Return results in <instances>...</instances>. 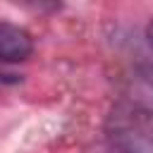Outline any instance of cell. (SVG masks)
<instances>
[{
	"mask_svg": "<svg viewBox=\"0 0 153 153\" xmlns=\"http://www.w3.org/2000/svg\"><path fill=\"white\" fill-rule=\"evenodd\" d=\"M33 53L31 33L12 22H0V60L2 62H24Z\"/></svg>",
	"mask_w": 153,
	"mask_h": 153,
	"instance_id": "6da1fadb",
	"label": "cell"
},
{
	"mask_svg": "<svg viewBox=\"0 0 153 153\" xmlns=\"http://www.w3.org/2000/svg\"><path fill=\"white\" fill-rule=\"evenodd\" d=\"M124 96L134 110L153 117V65L136 67L124 81Z\"/></svg>",
	"mask_w": 153,
	"mask_h": 153,
	"instance_id": "7a4b0ae2",
	"label": "cell"
},
{
	"mask_svg": "<svg viewBox=\"0 0 153 153\" xmlns=\"http://www.w3.org/2000/svg\"><path fill=\"white\" fill-rule=\"evenodd\" d=\"M110 141L117 153H153V129L143 124H120Z\"/></svg>",
	"mask_w": 153,
	"mask_h": 153,
	"instance_id": "3957f363",
	"label": "cell"
},
{
	"mask_svg": "<svg viewBox=\"0 0 153 153\" xmlns=\"http://www.w3.org/2000/svg\"><path fill=\"white\" fill-rule=\"evenodd\" d=\"M148 43H151V48H153V22L148 24Z\"/></svg>",
	"mask_w": 153,
	"mask_h": 153,
	"instance_id": "277c9868",
	"label": "cell"
}]
</instances>
